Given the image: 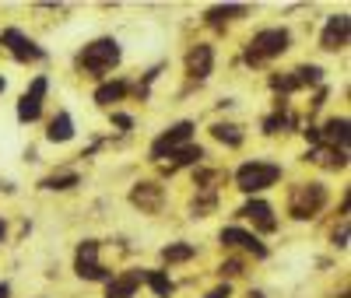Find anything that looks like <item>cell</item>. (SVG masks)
Wrapping results in <instances>:
<instances>
[{"label":"cell","instance_id":"25","mask_svg":"<svg viewBox=\"0 0 351 298\" xmlns=\"http://www.w3.org/2000/svg\"><path fill=\"white\" fill-rule=\"evenodd\" d=\"M228 14H246V8H243V4H239V8H211V11H208V21H211V25H221Z\"/></svg>","mask_w":351,"mask_h":298},{"label":"cell","instance_id":"21","mask_svg":"<svg viewBox=\"0 0 351 298\" xmlns=\"http://www.w3.org/2000/svg\"><path fill=\"white\" fill-rule=\"evenodd\" d=\"M190 256H193V246H190V243H172V246L162 249V260H165V263H183V260H190Z\"/></svg>","mask_w":351,"mask_h":298},{"label":"cell","instance_id":"31","mask_svg":"<svg viewBox=\"0 0 351 298\" xmlns=\"http://www.w3.org/2000/svg\"><path fill=\"white\" fill-rule=\"evenodd\" d=\"M246 298H263V295H260V291H250V295H246Z\"/></svg>","mask_w":351,"mask_h":298},{"label":"cell","instance_id":"24","mask_svg":"<svg viewBox=\"0 0 351 298\" xmlns=\"http://www.w3.org/2000/svg\"><path fill=\"white\" fill-rule=\"evenodd\" d=\"M215 203H218L215 190H204V193H200V200H193V218H204L208 211H215Z\"/></svg>","mask_w":351,"mask_h":298},{"label":"cell","instance_id":"22","mask_svg":"<svg viewBox=\"0 0 351 298\" xmlns=\"http://www.w3.org/2000/svg\"><path fill=\"white\" fill-rule=\"evenodd\" d=\"M43 186H46V190H71V186H77V172L49 175V179H43Z\"/></svg>","mask_w":351,"mask_h":298},{"label":"cell","instance_id":"32","mask_svg":"<svg viewBox=\"0 0 351 298\" xmlns=\"http://www.w3.org/2000/svg\"><path fill=\"white\" fill-rule=\"evenodd\" d=\"M4 84H8V81H4V77H0V92H4Z\"/></svg>","mask_w":351,"mask_h":298},{"label":"cell","instance_id":"15","mask_svg":"<svg viewBox=\"0 0 351 298\" xmlns=\"http://www.w3.org/2000/svg\"><path fill=\"white\" fill-rule=\"evenodd\" d=\"M46 137H49L53 144H67V140L74 137V119H71V112H56L53 123H49V130H46Z\"/></svg>","mask_w":351,"mask_h":298},{"label":"cell","instance_id":"29","mask_svg":"<svg viewBox=\"0 0 351 298\" xmlns=\"http://www.w3.org/2000/svg\"><path fill=\"white\" fill-rule=\"evenodd\" d=\"M228 295H232V288H228V284H221V288H215L208 298H228Z\"/></svg>","mask_w":351,"mask_h":298},{"label":"cell","instance_id":"16","mask_svg":"<svg viewBox=\"0 0 351 298\" xmlns=\"http://www.w3.org/2000/svg\"><path fill=\"white\" fill-rule=\"evenodd\" d=\"M309 162H316V165H327V169H344V162H348V155L344 151H334V147H313V151L306 155Z\"/></svg>","mask_w":351,"mask_h":298},{"label":"cell","instance_id":"3","mask_svg":"<svg viewBox=\"0 0 351 298\" xmlns=\"http://www.w3.org/2000/svg\"><path fill=\"white\" fill-rule=\"evenodd\" d=\"M324 203H327V186L324 183H299V186H291L288 193V211L291 218H316L319 211H324Z\"/></svg>","mask_w":351,"mask_h":298},{"label":"cell","instance_id":"10","mask_svg":"<svg viewBox=\"0 0 351 298\" xmlns=\"http://www.w3.org/2000/svg\"><path fill=\"white\" fill-rule=\"evenodd\" d=\"M221 243H225V246H239V249L253 253L256 260H263V256H267V246H263L256 235L243 232V228H221Z\"/></svg>","mask_w":351,"mask_h":298},{"label":"cell","instance_id":"28","mask_svg":"<svg viewBox=\"0 0 351 298\" xmlns=\"http://www.w3.org/2000/svg\"><path fill=\"white\" fill-rule=\"evenodd\" d=\"M112 123H116V127H123V130H130V127H134V119H130L127 112H112Z\"/></svg>","mask_w":351,"mask_h":298},{"label":"cell","instance_id":"23","mask_svg":"<svg viewBox=\"0 0 351 298\" xmlns=\"http://www.w3.org/2000/svg\"><path fill=\"white\" fill-rule=\"evenodd\" d=\"M291 77L299 81V88H306V84H319V81H324V71H319V67H299V71H291Z\"/></svg>","mask_w":351,"mask_h":298},{"label":"cell","instance_id":"4","mask_svg":"<svg viewBox=\"0 0 351 298\" xmlns=\"http://www.w3.org/2000/svg\"><path fill=\"white\" fill-rule=\"evenodd\" d=\"M281 179V165H274V162H246L239 172H236V186L243 190V193H260V190H267V186H274Z\"/></svg>","mask_w":351,"mask_h":298},{"label":"cell","instance_id":"8","mask_svg":"<svg viewBox=\"0 0 351 298\" xmlns=\"http://www.w3.org/2000/svg\"><path fill=\"white\" fill-rule=\"evenodd\" d=\"M46 77H36L32 81V88L21 95V102H18V119L21 123H32V119H39V112H43V99H46Z\"/></svg>","mask_w":351,"mask_h":298},{"label":"cell","instance_id":"9","mask_svg":"<svg viewBox=\"0 0 351 298\" xmlns=\"http://www.w3.org/2000/svg\"><path fill=\"white\" fill-rule=\"evenodd\" d=\"M348 32H351V18L348 14H334V18H327V28H324V36H319V46L337 53V49L348 46Z\"/></svg>","mask_w":351,"mask_h":298},{"label":"cell","instance_id":"30","mask_svg":"<svg viewBox=\"0 0 351 298\" xmlns=\"http://www.w3.org/2000/svg\"><path fill=\"white\" fill-rule=\"evenodd\" d=\"M334 243H337V246H348V225H344L341 232H334Z\"/></svg>","mask_w":351,"mask_h":298},{"label":"cell","instance_id":"17","mask_svg":"<svg viewBox=\"0 0 351 298\" xmlns=\"http://www.w3.org/2000/svg\"><path fill=\"white\" fill-rule=\"evenodd\" d=\"M172 162L165 165V172H176V169H183V165H197L200 158H204V147L200 144H186V147H180L176 155H169Z\"/></svg>","mask_w":351,"mask_h":298},{"label":"cell","instance_id":"26","mask_svg":"<svg viewBox=\"0 0 351 298\" xmlns=\"http://www.w3.org/2000/svg\"><path fill=\"white\" fill-rule=\"evenodd\" d=\"M285 123H288V116H285V112L267 116V119H263V134H278V127H285Z\"/></svg>","mask_w":351,"mask_h":298},{"label":"cell","instance_id":"12","mask_svg":"<svg viewBox=\"0 0 351 298\" xmlns=\"http://www.w3.org/2000/svg\"><path fill=\"white\" fill-rule=\"evenodd\" d=\"M130 203H137L141 211H148V214H158L162 211V186L158 183H137L130 190Z\"/></svg>","mask_w":351,"mask_h":298},{"label":"cell","instance_id":"19","mask_svg":"<svg viewBox=\"0 0 351 298\" xmlns=\"http://www.w3.org/2000/svg\"><path fill=\"white\" fill-rule=\"evenodd\" d=\"M211 134H215L221 144H228V147H239V144H243V130H239V127H232V123H215Z\"/></svg>","mask_w":351,"mask_h":298},{"label":"cell","instance_id":"27","mask_svg":"<svg viewBox=\"0 0 351 298\" xmlns=\"http://www.w3.org/2000/svg\"><path fill=\"white\" fill-rule=\"evenodd\" d=\"M221 274H243V260H228V263H221Z\"/></svg>","mask_w":351,"mask_h":298},{"label":"cell","instance_id":"14","mask_svg":"<svg viewBox=\"0 0 351 298\" xmlns=\"http://www.w3.org/2000/svg\"><path fill=\"white\" fill-rule=\"evenodd\" d=\"M239 214H243V218H250V221H256L263 232H274V228H278V221L271 218L274 211H271V203H267V200H250Z\"/></svg>","mask_w":351,"mask_h":298},{"label":"cell","instance_id":"1","mask_svg":"<svg viewBox=\"0 0 351 298\" xmlns=\"http://www.w3.org/2000/svg\"><path fill=\"white\" fill-rule=\"evenodd\" d=\"M291 46V32L288 28H263V32H256L246 46V64L260 67V64H267V60L281 56L285 49Z\"/></svg>","mask_w":351,"mask_h":298},{"label":"cell","instance_id":"7","mask_svg":"<svg viewBox=\"0 0 351 298\" xmlns=\"http://www.w3.org/2000/svg\"><path fill=\"white\" fill-rule=\"evenodd\" d=\"M0 46H8L14 60H21V64H28V60H43V49L28 39L25 32H18V28H8L4 36H0Z\"/></svg>","mask_w":351,"mask_h":298},{"label":"cell","instance_id":"2","mask_svg":"<svg viewBox=\"0 0 351 298\" xmlns=\"http://www.w3.org/2000/svg\"><path fill=\"white\" fill-rule=\"evenodd\" d=\"M77 64L81 71H88L92 77H106L116 64H120V42L116 39H95V42H88L77 56Z\"/></svg>","mask_w":351,"mask_h":298},{"label":"cell","instance_id":"5","mask_svg":"<svg viewBox=\"0 0 351 298\" xmlns=\"http://www.w3.org/2000/svg\"><path fill=\"white\" fill-rule=\"evenodd\" d=\"M74 271H77L84 281H109V271L99 263V243H95V238H84V243L77 246Z\"/></svg>","mask_w":351,"mask_h":298},{"label":"cell","instance_id":"13","mask_svg":"<svg viewBox=\"0 0 351 298\" xmlns=\"http://www.w3.org/2000/svg\"><path fill=\"white\" fill-rule=\"evenodd\" d=\"M141 281H144V271H127L120 277H109L106 298H134V291H137Z\"/></svg>","mask_w":351,"mask_h":298},{"label":"cell","instance_id":"6","mask_svg":"<svg viewBox=\"0 0 351 298\" xmlns=\"http://www.w3.org/2000/svg\"><path fill=\"white\" fill-rule=\"evenodd\" d=\"M190 134H193V123L190 119H183V123H176V127H169L155 144H152V158L158 162V158H165V155H176L180 147H186V140H190Z\"/></svg>","mask_w":351,"mask_h":298},{"label":"cell","instance_id":"18","mask_svg":"<svg viewBox=\"0 0 351 298\" xmlns=\"http://www.w3.org/2000/svg\"><path fill=\"white\" fill-rule=\"evenodd\" d=\"M123 95H127V84L123 81H109V84H102L95 92V102L99 105H112V102H120Z\"/></svg>","mask_w":351,"mask_h":298},{"label":"cell","instance_id":"20","mask_svg":"<svg viewBox=\"0 0 351 298\" xmlns=\"http://www.w3.org/2000/svg\"><path fill=\"white\" fill-rule=\"evenodd\" d=\"M144 281L152 284V291H155L158 298H169V295H172V281H169V274H162V271H144Z\"/></svg>","mask_w":351,"mask_h":298},{"label":"cell","instance_id":"33","mask_svg":"<svg viewBox=\"0 0 351 298\" xmlns=\"http://www.w3.org/2000/svg\"><path fill=\"white\" fill-rule=\"evenodd\" d=\"M0 238H4V221H0Z\"/></svg>","mask_w":351,"mask_h":298},{"label":"cell","instance_id":"11","mask_svg":"<svg viewBox=\"0 0 351 298\" xmlns=\"http://www.w3.org/2000/svg\"><path fill=\"white\" fill-rule=\"evenodd\" d=\"M211 67H215V49L211 46H193L190 53H186V74L190 77H197V81H204L211 74Z\"/></svg>","mask_w":351,"mask_h":298}]
</instances>
